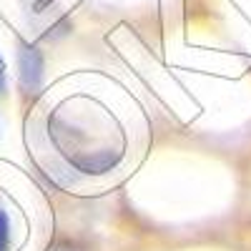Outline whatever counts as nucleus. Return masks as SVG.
I'll return each mask as SVG.
<instances>
[{
  "instance_id": "obj_5",
  "label": "nucleus",
  "mask_w": 251,
  "mask_h": 251,
  "mask_svg": "<svg viewBox=\"0 0 251 251\" xmlns=\"http://www.w3.org/2000/svg\"><path fill=\"white\" fill-rule=\"evenodd\" d=\"M5 93V60L0 58V96Z\"/></svg>"
},
{
  "instance_id": "obj_2",
  "label": "nucleus",
  "mask_w": 251,
  "mask_h": 251,
  "mask_svg": "<svg viewBox=\"0 0 251 251\" xmlns=\"http://www.w3.org/2000/svg\"><path fill=\"white\" fill-rule=\"evenodd\" d=\"M46 78V58L40 48L28 40H18V80L25 93H38Z\"/></svg>"
},
{
  "instance_id": "obj_1",
  "label": "nucleus",
  "mask_w": 251,
  "mask_h": 251,
  "mask_svg": "<svg viewBox=\"0 0 251 251\" xmlns=\"http://www.w3.org/2000/svg\"><path fill=\"white\" fill-rule=\"evenodd\" d=\"M46 136L63 166L83 178H106L128 156L121 121L91 96L60 100L48 113Z\"/></svg>"
},
{
  "instance_id": "obj_3",
  "label": "nucleus",
  "mask_w": 251,
  "mask_h": 251,
  "mask_svg": "<svg viewBox=\"0 0 251 251\" xmlns=\"http://www.w3.org/2000/svg\"><path fill=\"white\" fill-rule=\"evenodd\" d=\"M15 249V221L13 211L0 201V251H13Z\"/></svg>"
},
{
  "instance_id": "obj_4",
  "label": "nucleus",
  "mask_w": 251,
  "mask_h": 251,
  "mask_svg": "<svg viewBox=\"0 0 251 251\" xmlns=\"http://www.w3.org/2000/svg\"><path fill=\"white\" fill-rule=\"evenodd\" d=\"M53 251H86L80 244H75V241H63V244H58Z\"/></svg>"
}]
</instances>
